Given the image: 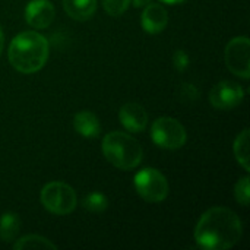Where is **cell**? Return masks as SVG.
<instances>
[{"label":"cell","instance_id":"1","mask_svg":"<svg viewBox=\"0 0 250 250\" xmlns=\"http://www.w3.org/2000/svg\"><path fill=\"white\" fill-rule=\"evenodd\" d=\"M240 218L229 208L215 207L204 212L195 229V240L207 250L231 249L242 237Z\"/></svg>","mask_w":250,"mask_h":250},{"label":"cell","instance_id":"2","mask_svg":"<svg viewBox=\"0 0 250 250\" xmlns=\"http://www.w3.org/2000/svg\"><path fill=\"white\" fill-rule=\"evenodd\" d=\"M48 41L35 31L18 34L9 45V62L21 73H35L48 59Z\"/></svg>","mask_w":250,"mask_h":250},{"label":"cell","instance_id":"3","mask_svg":"<svg viewBox=\"0 0 250 250\" xmlns=\"http://www.w3.org/2000/svg\"><path fill=\"white\" fill-rule=\"evenodd\" d=\"M103 152L110 164L120 170L136 168L144 157V149L141 144L123 132H111L103 139Z\"/></svg>","mask_w":250,"mask_h":250},{"label":"cell","instance_id":"4","mask_svg":"<svg viewBox=\"0 0 250 250\" xmlns=\"http://www.w3.org/2000/svg\"><path fill=\"white\" fill-rule=\"evenodd\" d=\"M40 199L42 207L54 215H67L78 205L75 190L63 182L47 183L41 190Z\"/></svg>","mask_w":250,"mask_h":250},{"label":"cell","instance_id":"5","mask_svg":"<svg viewBox=\"0 0 250 250\" xmlns=\"http://www.w3.org/2000/svg\"><path fill=\"white\" fill-rule=\"evenodd\" d=\"M135 189L138 195L151 204L163 202L168 196V182L163 173L155 168H144L135 176Z\"/></svg>","mask_w":250,"mask_h":250},{"label":"cell","instance_id":"6","mask_svg":"<svg viewBox=\"0 0 250 250\" xmlns=\"http://www.w3.org/2000/svg\"><path fill=\"white\" fill-rule=\"evenodd\" d=\"M151 138L163 149H179L186 144L185 126L173 117H160L152 123Z\"/></svg>","mask_w":250,"mask_h":250},{"label":"cell","instance_id":"7","mask_svg":"<svg viewBox=\"0 0 250 250\" xmlns=\"http://www.w3.org/2000/svg\"><path fill=\"white\" fill-rule=\"evenodd\" d=\"M226 64L237 76L249 79L250 76V41L248 37H236L226 47Z\"/></svg>","mask_w":250,"mask_h":250},{"label":"cell","instance_id":"8","mask_svg":"<svg viewBox=\"0 0 250 250\" xmlns=\"http://www.w3.org/2000/svg\"><path fill=\"white\" fill-rule=\"evenodd\" d=\"M245 98L243 88L233 81H221L209 92V101L217 110H231Z\"/></svg>","mask_w":250,"mask_h":250},{"label":"cell","instance_id":"9","mask_svg":"<svg viewBox=\"0 0 250 250\" xmlns=\"http://www.w3.org/2000/svg\"><path fill=\"white\" fill-rule=\"evenodd\" d=\"M54 6L48 0H32L25 9V19L35 29H45L54 19Z\"/></svg>","mask_w":250,"mask_h":250},{"label":"cell","instance_id":"10","mask_svg":"<svg viewBox=\"0 0 250 250\" xmlns=\"http://www.w3.org/2000/svg\"><path fill=\"white\" fill-rule=\"evenodd\" d=\"M119 120L127 132L139 133L146 127L148 114L142 105H139L136 103H127L120 108Z\"/></svg>","mask_w":250,"mask_h":250},{"label":"cell","instance_id":"11","mask_svg":"<svg viewBox=\"0 0 250 250\" xmlns=\"http://www.w3.org/2000/svg\"><path fill=\"white\" fill-rule=\"evenodd\" d=\"M141 23L148 34H160L168 23L167 10L157 3H149L144 7Z\"/></svg>","mask_w":250,"mask_h":250},{"label":"cell","instance_id":"12","mask_svg":"<svg viewBox=\"0 0 250 250\" xmlns=\"http://www.w3.org/2000/svg\"><path fill=\"white\" fill-rule=\"evenodd\" d=\"M73 127L75 130L83 138H97L101 132V125L98 117L88 110H82L75 114L73 117Z\"/></svg>","mask_w":250,"mask_h":250},{"label":"cell","instance_id":"13","mask_svg":"<svg viewBox=\"0 0 250 250\" xmlns=\"http://www.w3.org/2000/svg\"><path fill=\"white\" fill-rule=\"evenodd\" d=\"M66 13L75 21H88L97 10V0H63Z\"/></svg>","mask_w":250,"mask_h":250},{"label":"cell","instance_id":"14","mask_svg":"<svg viewBox=\"0 0 250 250\" xmlns=\"http://www.w3.org/2000/svg\"><path fill=\"white\" fill-rule=\"evenodd\" d=\"M21 229V218L15 212H6L0 218V239L6 243L16 239Z\"/></svg>","mask_w":250,"mask_h":250},{"label":"cell","instance_id":"15","mask_svg":"<svg viewBox=\"0 0 250 250\" xmlns=\"http://www.w3.org/2000/svg\"><path fill=\"white\" fill-rule=\"evenodd\" d=\"M236 160L242 164V167L249 171L250 170V148H249V129H245L242 133H239V136L234 141V146H233Z\"/></svg>","mask_w":250,"mask_h":250},{"label":"cell","instance_id":"16","mask_svg":"<svg viewBox=\"0 0 250 250\" xmlns=\"http://www.w3.org/2000/svg\"><path fill=\"white\" fill-rule=\"evenodd\" d=\"M15 250H25V249H57L56 245H53L50 240H47L42 236H37V234H29V236H23L21 237L15 245Z\"/></svg>","mask_w":250,"mask_h":250},{"label":"cell","instance_id":"17","mask_svg":"<svg viewBox=\"0 0 250 250\" xmlns=\"http://www.w3.org/2000/svg\"><path fill=\"white\" fill-rule=\"evenodd\" d=\"M82 207L89 211V212H94V214H101L107 209L108 207V201L107 198L100 193V192H92L89 195H86L82 201Z\"/></svg>","mask_w":250,"mask_h":250},{"label":"cell","instance_id":"18","mask_svg":"<svg viewBox=\"0 0 250 250\" xmlns=\"http://www.w3.org/2000/svg\"><path fill=\"white\" fill-rule=\"evenodd\" d=\"M234 198L239 204H242L243 207L249 205L250 198V189H249V177H242L236 186H234Z\"/></svg>","mask_w":250,"mask_h":250},{"label":"cell","instance_id":"19","mask_svg":"<svg viewBox=\"0 0 250 250\" xmlns=\"http://www.w3.org/2000/svg\"><path fill=\"white\" fill-rule=\"evenodd\" d=\"M132 0H103V6L110 16H120L126 12Z\"/></svg>","mask_w":250,"mask_h":250},{"label":"cell","instance_id":"20","mask_svg":"<svg viewBox=\"0 0 250 250\" xmlns=\"http://www.w3.org/2000/svg\"><path fill=\"white\" fill-rule=\"evenodd\" d=\"M173 63H174V67L179 70V72H183L188 69L189 66V56L185 50H177L173 56Z\"/></svg>","mask_w":250,"mask_h":250},{"label":"cell","instance_id":"21","mask_svg":"<svg viewBox=\"0 0 250 250\" xmlns=\"http://www.w3.org/2000/svg\"><path fill=\"white\" fill-rule=\"evenodd\" d=\"M180 98L183 100V101H195L198 97H199V92H198V89L193 86V85H190V83H183V85H180Z\"/></svg>","mask_w":250,"mask_h":250},{"label":"cell","instance_id":"22","mask_svg":"<svg viewBox=\"0 0 250 250\" xmlns=\"http://www.w3.org/2000/svg\"><path fill=\"white\" fill-rule=\"evenodd\" d=\"M149 3H151V0H133L135 7H145Z\"/></svg>","mask_w":250,"mask_h":250},{"label":"cell","instance_id":"23","mask_svg":"<svg viewBox=\"0 0 250 250\" xmlns=\"http://www.w3.org/2000/svg\"><path fill=\"white\" fill-rule=\"evenodd\" d=\"M163 3H167V4H179V3H183L186 0H160Z\"/></svg>","mask_w":250,"mask_h":250},{"label":"cell","instance_id":"24","mask_svg":"<svg viewBox=\"0 0 250 250\" xmlns=\"http://www.w3.org/2000/svg\"><path fill=\"white\" fill-rule=\"evenodd\" d=\"M3 44H4V40H3V32L0 29V54H1V50H3Z\"/></svg>","mask_w":250,"mask_h":250}]
</instances>
